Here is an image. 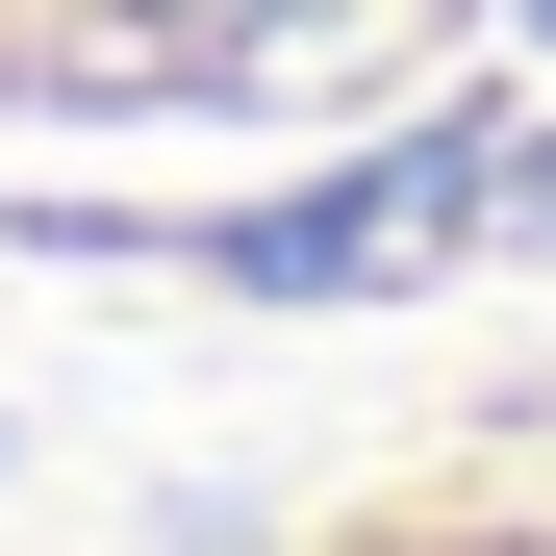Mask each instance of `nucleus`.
<instances>
[{"mask_svg": "<svg viewBox=\"0 0 556 556\" xmlns=\"http://www.w3.org/2000/svg\"><path fill=\"white\" fill-rule=\"evenodd\" d=\"M127 26L152 51H304V26H354V0H127ZM531 26H556V0H531Z\"/></svg>", "mask_w": 556, "mask_h": 556, "instance_id": "nucleus-1", "label": "nucleus"}]
</instances>
